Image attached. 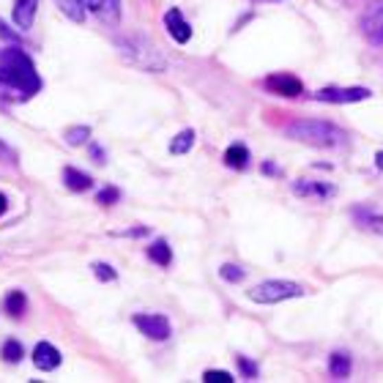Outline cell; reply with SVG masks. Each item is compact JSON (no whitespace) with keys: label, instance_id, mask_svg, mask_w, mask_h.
I'll return each instance as SVG.
<instances>
[{"label":"cell","instance_id":"obj_17","mask_svg":"<svg viewBox=\"0 0 383 383\" xmlns=\"http://www.w3.org/2000/svg\"><path fill=\"white\" fill-rule=\"evenodd\" d=\"M148 257L156 263V266H170L173 263V249H170V244L167 241H156V244H151L148 246Z\"/></svg>","mask_w":383,"mask_h":383},{"label":"cell","instance_id":"obj_16","mask_svg":"<svg viewBox=\"0 0 383 383\" xmlns=\"http://www.w3.org/2000/svg\"><path fill=\"white\" fill-rule=\"evenodd\" d=\"M246 162H249V151H246V146H230V148L224 151V165H227V167L244 170Z\"/></svg>","mask_w":383,"mask_h":383},{"label":"cell","instance_id":"obj_5","mask_svg":"<svg viewBox=\"0 0 383 383\" xmlns=\"http://www.w3.org/2000/svg\"><path fill=\"white\" fill-rule=\"evenodd\" d=\"M135 326L148 337V340H156V343H165L170 340V321L165 315H156V312H143V315H135L132 318Z\"/></svg>","mask_w":383,"mask_h":383},{"label":"cell","instance_id":"obj_4","mask_svg":"<svg viewBox=\"0 0 383 383\" xmlns=\"http://www.w3.org/2000/svg\"><path fill=\"white\" fill-rule=\"evenodd\" d=\"M299 296H304V288L288 279H268L249 290V299L255 304H279L285 299H299Z\"/></svg>","mask_w":383,"mask_h":383},{"label":"cell","instance_id":"obj_14","mask_svg":"<svg viewBox=\"0 0 383 383\" xmlns=\"http://www.w3.org/2000/svg\"><path fill=\"white\" fill-rule=\"evenodd\" d=\"M36 5H38V0H16V3H14V22H16L22 30H30V27H33Z\"/></svg>","mask_w":383,"mask_h":383},{"label":"cell","instance_id":"obj_32","mask_svg":"<svg viewBox=\"0 0 383 383\" xmlns=\"http://www.w3.org/2000/svg\"><path fill=\"white\" fill-rule=\"evenodd\" d=\"M263 170H266V173H274V176H279V170H277L274 165H263Z\"/></svg>","mask_w":383,"mask_h":383},{"label":"cell","instance_id":"obj_19","mask_svg":"<svg viewBox=\"0 0 383 383\" xmlns=\"http://www.w3.org/2000/svg\"><path fill=\"white\" fill-rule=\"evenodd\" d=\"M25 307H27V296H25L22 290H11V293L5 296V310H8V315H14V318H22Z\"/></svg>","mask_w":383,"mask_h":383},{"label":"cell","instance_id":"obj_1","mask_svg":"<svg viewBox=\"0 0 383 383\" xmlns=\"http://www.w3.org/2000/svg\"><path fill=\"white\" fill-rule=\"evenodd\" d=\"M0 88L22 93V99L36 96L41 91V77L36 74L33 60L19 47L0 49Z\"/></svg>","mask_w":383,"mask_h":383},{"label":"cell","instance_id":"obj_2","mask_svg":"<svg viewBox=\"0 0 383 383\" xmlns=\"http://www.w3.org/2000/svg\"><path fill=\"white\" fill-rule=\"evenodd\" d=\"M288 135L304 146H312V148H334L345 137L343 129H337L329 121H296L288 126Z\"/></svg>","mask_w":383,"mask_h":383},{"label":"cell","instance_id":"obj_33","mask_svg":"<svg viewBox=\"0 0 383 383\" xmlns=\"http://www.w3.org/2000/svg\"><path fill=\"white\" fill-rule=\"evenodd\" d=\"M375 165H378V170H383V151L378 154V156H375Z\"/></svg>","mask_w":383,"mask_h":383},{"label":"cell","instance_id":"obj_13","mask_svg":"<svg viewBox=\"0 0 383 383\" xmlns=\"http://www.w3.org/2000/svg\"><path fill=\"white\" fill-rule=\"evenodd\" d=\"M293 192L299 197H315V200H329L334 194V189L329 184H321V181H296Z\"/></svg>","mask_w":383,"mask_h":383},{"label":"cell","instance_id":"obj_23","mask_svg":"<svg viewBox=\"0 0 383 383\" xmlns=\"http://www.w3.org/2000/svg\"><path fill=\"white\" fill-rule=\"evenodd\" d=\"M219 277H222L224 282H241V279L246 277V271L238 268V266H233V263H224V266L219 268Z\"/></svg>","mask_w":383,"mask_h":383},{"label":"cell","instance_id":"obj_18","mask_svg":"<svg viewBox=\"0 0 383 383\" xmlns=\"http://www.w3.org/2000/svg\"><path fill=\"white\" fill-rule=\"evenodd\" d=\"M351 356L348 353H332V362H329V373L334 375V378H340V381H345L348 375H351Z\"/></svg>","mask_w":383,"mask_h":383},{"label":"cell","instance_id":"obj_11","mask_svg":"<svg viewBox=\"0 0 383 383\" xmlns=\"http://www.w3.org/2000/svg\"><path fill=\"white\" fill-rule=\"evenodd\" d=\"M80 3L107 22H115L121 16V0H80Z\"/></svg>","mask_w":383,"mask_h":383},{"label":"cell","instance_id":"obj_24","mask_svg":"<svg viewBox=\"0 0 383 383\" xmlns=\"http://www.w3.org/2000/svg\"><path fill=\"white\" fill-rule=\"evenodd\" d=\"M91 268H93V277H96L99 282H113V279L118 277V274H115V268H113L110 263H93Z\"/></svg>","mask_w":383,"mask_h":383},{"label":"cell","instance_id":"obj_30","mask_svg":"<svg viewBox=\"0 0 383 383\" xmlns=\"http://www.w3.org/2000/svg\"><path fill=\"white\" fill-rule=\"evenodd\" d=\"M91 156H93V162H99V165H104V162H107L102 148H91Z\"/></svg>","mask_w":383,"mask_h":383},{"label":"cell","instance_id":"obj_28","mask_svg":"<svg viewBox=\"0 0 383 383\" xmlns=\"http://www.w3.org/2000/svg\"><path fill=\"white\" fill-rule=\"evenodd\" d=\"M0 38H3V41H11V44H19V36H16L3 19H0Z\"/></svg>","mask_w":383,"mask_h":383},{"label":"cell","instance_id":"obj_7","mask_svg":"<svg viewBox=\"0 0 383 383\" xmlns=\"http://www.w3.org/2000/svg\"><path fill=\"white\" fill-rule=\"evenodd\" d=\"M318 102H329V104H351V102H364L370 99L367 88H323L315 93Z\"/></svg>","mask_w":383,"mask_h":383},{"label":"cell","instance_id":"obj_3","mask_svg":"<svg viewBox=\"0 0 383 383\" xmlns=\"http://www.w3.org/2000/svg\"><path fill=\"white\" fill-rule=\"evenodd\" d=\"M121 55L140 66L143 71H165L167 69V60L159 55V49L148 41V38H140V36H132L126 41H121Z\"/></svg>","mask_w":383,"mask_h":383},{"label":"cell","instance_id":"obj_20","mask_svg":"<svg viewBox=\"0 0 383 383\" xmlns=\"http://www.w3.org/2000/svg\"><path fill=\"white\" fill-rule=\"evenodd\" d=\"M192 146H194V132H192V129H184V132H181V135H176V140L170 143V154L181 156V154L192 151Z\"/></svg>","mask_w":383,"mask_h":383},{"label":"cell","instance_id":"obj_22","mask_svg":"<svg viewBox=\"0 0 383 383\" xmlns=\"http://www.w3.org/2000/svg\"><path fill=\"white\" fill-rule=\"evenodd\" d=\"M88 137H91V129H88V126L66 129V143H69V146H82V143H88Z\"/></svg>","mask_w":383,"mask_h":383},{"label":"cell","instance_id":"obj_8","mask_svg":"<svg viewBox=\"0 0 383 383\" xmlns=\"http://www.w3.org/2000/svg\"><path fill=\"white\" fill-rule=\"evenodd\" d=\"M165 27H167V33H170L178 44H187V41L192 38L189 22L184 19V14H181L178 8H170V11L165 14Z\"/></svg>","mask_w":383,"mask_h":383},{"label":"cell","instance_id":"obj_9","mask_svg":"<svg viewBox=\"0 0 383 383\" xmlns=\"http://www.w3.org/2000/svg\"><path fill=\"white\" fill-rule=\"evenodd\" d=\"M33 364H36L38 370L49 373V370H55V367L60 364V351H58L55 345H49V343H38V345L33 348Z\"/></svg>","mask_w":383,"mask_h":383},{"label":"cell","instance_id":"obj_10","mask_svg":"<svg viewBox=\"0 0 383 383\" xmlns=\"http://www.w3.org/2000/svg\"><path fill=\"white\" fill-rule=\"evenodd\" d=\"M353 222L367 233L383 235V213L373 211V208H353Z\"/></svg>","mask_w":383,"mask_h":383},{"label":"cell","instance_id":"obj_27","mask_svg":"<svg viewBox=\"0 0 383 383\" xmlns=\"http://www.w3.org/2000/svg\"><path fill=\"white\" fill-rule=\"evenodd\" d=\"M238 367H241L244 378H249V381H252V378L257 375V367H255V364H252L249 359H244V356H238Z\"/></svg>","mask_w":383,"mask_h":383},{"label":"cell","instance_id":"obj_31","mask_svg":"<svg viewBox=\"0 0 383 383\" xmlns=\"http://www.w3.org/2000/svg\"><path fill=\"white\" fill-rule=\"evenodd\" d=\"M5 211H8V200H5V194L0 192V216H3Z\"/></svg>","mask_w":383,"mask_h":383},{"label":"cell","instance_id":"obj_15","mask_svg":"<svg viewBox=\"0 0 383 383\" xmlns=\"http://www.w3.org/2000/svg\"><path fill=\"white\" fill-rule=\"evenodd\" d=\"M63 184L71 192H88L93 187V178H91L88 173L77 170V167H66V170H63Z\"/></svg>","mask_w":383,"mask_h":383},{"label":"cell","instance_id":"obj_26","mask_svg":"<svg viewBox=\"0 0 383 383\" xmlns=\"http://www.w3.org/2000/svg\"><path fill=\"white\" fill-rule=\"evenodd\" d=\"M202 381L205 383H230V373H224V370H205V375H202Z\"/></svg>","mask_w":383,"mask_h":383},{"label":"cell","instance_id":"obj_21","mask_svg":"<svg viewBox=\"0 0 383 383\" xmlns=\"http://www.w3.org/2000/svg\"><path fill=\"white\" fill-rule=\"evenodd\" d=\"M0 356H3V362L16 364V362L22 359V345H19L16 340H5V343H3V348H0Z\"/></svg>","mask_w":383,"mask_h":383},{"label":"cell","instance_id":"obj_12","mask_svg":"<svg viewBox=\"0 0 383 383\" xmlns=\"http://www.w3.org/2000/svg\"><path fill=\"white\" fill-rule=\"evenodd\" d=\"M274 93H279V96H299L301 93V82L293 77V74H277V77H268V82H266Z\"/></svg>","mask_w":383,"mask_h":383},{"label":"cell","instance_id":"obj_29","mask_svg":"<svg viewBox=\"0 0 383 383\" xmlns=\"http://www.w3.org/2000/svg\"><path fill=\"white\" fill-rule=\"evenodd\" d=\"M0 162H14V151L0 143Z\"/></svg>","mask_w":383,"mask_h":383},{"label":"cell","instance_id":"obj_6","mask_svg":"<svg viewBox=\"0 0 383 383\" xmlns=\"http://www.w3.org/2000/svg\"><path fill=\"white\" fill-rule=\"evenodd\" d=\"M362 30L373 44H383V0H373L362 14Z\"/></svg>","mask_w":383,"mask_h":383},{"label":"cell","instance_id":"obj_25","mask_svg":"<svg viewBox=\"0 0 383 383\" xmlns=\"http://www.w3.org/2000/svg\"><path fill=\"white\" fill-rule=\"evenodd\" d=\"M118 200H121V192L115 189V187H107V189H102L96 194V202H102V205H113Z\"/></svg>","mask_w":383,"mask_h":383}]
</instances>
